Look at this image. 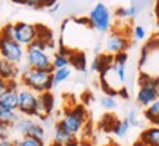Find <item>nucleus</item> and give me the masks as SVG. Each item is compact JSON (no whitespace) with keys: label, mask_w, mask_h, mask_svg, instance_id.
Masks as SVG:
<instances>
[{"label":"nucleus","mask_w":159,"mask_h":146,"mask_svg":"<svg viewBox=\"0 0 159 146\" xmlns=\"http://www.w3.org/2000/svg\"><path fill=\"white\" fill-rule=\"evenodd\" d=\"M118 96H119V97H122V99H128V97H130V93H128V89L122 86L121 89H118Z\"/></svg>","instance_id":"obj_34"},{"label":"nucleus","mask_w":159,"mask_h":146,"mask_svg":"<svg viewBox=\"0 0 159 146\" xmlns=\"http://www.w3.org/2000/svg\"><path fill=\"white\" fill-rule=\"evenodd\" d=\"M52 67H53V69L69 67V53L56 52L55 55H52Z\"/></svg>","instance_id":"obj_18"},{"label":"nucleus","mask_w":159,"mask_h":146,"mask_svg":"<svg viewBox=\"0 0 159 146\" xmlns=\"http://www.w3.org/2000/svg\"><path fill=\"white\" fill-rule=\"evenodd\" d=\"M15 146H46L44 140L41 139H35V137H30V136H22L15 140Z\"/></svg>","instance_id":"obj_23"},{"label":"nucleus","mask_w":159,"mask_h":146,"mask_svg":"<svg viewBox=\"0 0 159 146\" xmlns=\"http://www.w3.org/2000/svg\"><path fill=\"white\" fill-rule=\"evenodd\" d=\"M25 62H27L28 68L53 73L52 55L49 53V50H44V49H40V47L30 45L27 47V50H25Z\"/></svg>","instance_id":"obj_5"},{"label":"nucleus","mask_w":159,"mask_h":146,"mask_svg":"<svg viewBox=\"0 0 159 146\" xmlns=\"http://www.w3.org/2000/svg\"><path fill=\"white\" fill-rule=\"evenodd\" d=\"M44 2H46V7H52L55 3H57V0H44Z\"/></svg>","instance_id":"obj_41"},{"label":"nucleus","mask_w":159,"mask_h":146,"mask_svg":"<svg viewBox=\"0 0 159 146\" xmlns=\"http://www.w3.org/2000/svg\"><path fill=\"white\" fill-rule=\"evenodd\" d=\"M156 125H159V120H158V123H156Z\"/></svg>","instance_id":"obj_47"},{"label":"nucleus","mask_w":159,"mask_h":146,"mask_svg":"<svg viewBox=\"0 0 159 146\" xmlns=\"http://www.w3.org/2000/svg\"><path fill=\"white\" fill-rule=\"evenodd\" d=\"M127 121L130 123L131 127H137V125H139V115H137V112L134 111V109H131L130 112H128V115H127Z\"/></svg>","instance_id":"obj_30"},{"label":"nucleus","mask_w":159,"mask_h":146,"mask_svg":"<svg viewBox=\"0 0 159 146\" xmlns=\"http://www.w3.org/2000/svg\"><path fill=\"white\" fill-rule=\"evenodd\" d=\"M72 139H75V137H72L68 131H65V130H63L59 124H56V125H55V130H53V142H55V143L65 145V143L71 142Z\"/></svg>","instance_id":"obj_20"},{"label":"nucleus","mask_w":159,"mask_h":146,"mask_svg":"<svg viewBox=\"0 0 159 146\" xmlns=\"http://www.w3.org/2000/svg\"><path fill=\"white\" fill-rule=\"evenodd\" d=\"M0 58H3L15 65H19L25 59V49L13 39L0 35Z\"/></svg>","instance_id":"obj_6"},{"label":"nucleus","mask_w":159,"mask_h":146,"mask_svg":"<svg viewBox=\"0 0 159 146\" xmlns=\"http://www.w3.org/2000/svg\"><path fill=\"white\" fill-rule=\"evenodd\" d=\"M105 46H106V50L109 53L116 55V53H121V52H127V49L130 47V40L124 33L114 31V33H111L108 35Z\"/></svg>","instance_id":"obj_10"},{"label":"nucleus","mask_w":159,"mask_h":146,"mask_svg":"<svg viewBox=\"0 0 159 146\" xmlns=\"http://www.w3.org/2000/svg\"><path fill=\"white\" fill-rule=\"evenodd\" d=\"M78 146H94V145L89 139H78Z\"/></svg>","instance_id":"obj_36"},{"label":"nucleus","mask_w":159,"mask_h":146,"mask_svg":"<svg viewBox=\"0 0 159 146\" xmlns=\"http://www.w3.org/2000/svg\"><path fill=\"white\" fill-rule=\"evenodd\" d=\"M62 146H78V139H72L71 142H68V143H65Z\"/></svg>","instance_id":"obj_40"},{"label":"nucleus","mask_w":159,"mask_h":146,"mask_svg":"<svg viewBox=\"0 0 159 146\" xmlns=\"http://www.w3.org/2000/svg\"><path fill=\"white\" fill-rule=\"evenodd\" d=\"M148 56H149V49L146 47V46H144V47H143V50H142V56H140V62H139V64H140V67H143V65H144V62H146Z\"/></svg>","instance_id":"obj_33"},{"label":"nucleus","mask_w":159,"mask_h":146,"mask_svg":"<svg viewBox=\"0 0 159 146\" xmlns=\"http://www.w3.org/2000/svg\"><path fill=\"white\" fill-rule=\"evenodd\" d=\"M156 99H159V78L142 73L139 77V90L136 95V102L140 106L148 108Z\"/></svg>","instance_id":"obj_3"},{"label":"nucleus","mask_w":159,"mask_h":146,"mask_svg":"<svg viewBox=\"0 0 159 146\" xmlns=\"http://www.w3.org/2000/svg\"><path fill=\"white\" fill-rule=\"evenodd\" d=\"M137 9L136 6H128V7H118L115 11V15L119 18V19H125V18H133L137 15Z\"/></svg>","instance_id":"obj_24"},{"label":"nucleus","mask_w":159,"mask_h":146,"mask_svg":"<svg viewBox=\"0 0 159 146\" xmlns=\"http://www.w3.org/2000/svg\"><path fill=\"white\" fill-rule=\"evenodd\" d=\"M0 146H15V140H12V139H5V140H0Z\"/></svg>","instance_id":"obj_37"},{"label":"nucleus","mask_w":159,"mask_h":146,"mask_svg":"<svg viewBox=\"0 0 159 146\" xmlns=\"http://www.w3.org/2000/svg\"><path fill=\"white\" fill-rule=\"evenodd\" d=\"M18 120H19V112H18V111L0 108V123L2 124H6V125H9V127H13Z\"/></svg>","instance_id":"obj_16"},{"label":"nucleus","mask_w":159,"mask_h":146,"mask_svg":"<svg viewBox=\"0 0 159 146\" xmlns=\"http://www.w3.org/2000/svg\"><path fill=\"white\" fill-rule=\"evenodd\" d=\"M11 131H12V127H9V125H6V124L0 123V140L11 139Z\"/></svg>","instance_id":"obj_29"},{"label":"nucleus","mask_w":159,"mask_h":146,"mask_svg":"<svg viewBox=\"0 0 159 146\" xmlns=\"http://www.w3.org/2000/svg\"><path fill=\"white\" fill-rule=\"evenodd\" d=\"M144 118L148 120L149 123L156 125L159 120V99H156L153 103H150L148 108H144Z\"/></svg>","instance_id":"obj_17"},{"label":"nucleus","mask_w":159,"mask_h":146,"mask_svg":"<svg viewBox=\"0 0 159 146\" xmlns=\"http://www.w3.org/2000/svg\"><path fill=\"white\" fill-rule=\"evenodd\" d=\"M18 81H7V87L0 93V108L18 109Z\"/></svg>","instance_id":"obj_11"},{"label":"nucleus","mask_w":159,"mask_h":146,"mask_svg":"<svg viewBox=\"0 0 159 146\" xmlns=\"http://www.w3.org/2000/svg\"><path fill=\"white\" fill-rule=\"evenodd\" d=\"M59 125L62 127L65 131H68L69 134L78 139L77 136H83L84 134V130L89 124V114L83 105H74L72 108L65 109Z\"/></svg>","instance_id":"obj_2"},{"label":"nucleus","mask_w":159,"mask_h":146,"mask_svg":"<svg viewBox=\"0 0 159 146\" xmlns=\"http://www.w3.org/2000/svg\"><path fill=\"white\" fill-rule=\"evenodd\" d=\"M146 47H148L149 50H150V49H156V47H159V39H152L148 45H146Z\"/></svg>","instance_id":"obj_35"},{"label":"nucleus","mask_w":159,"mask_h":146,"mask_svg":"<svg viewBox=\"0 0 159 146\" xmlns=\"http://www.w3.org/2000/svg\"><path fill=\"white\" fill-rule=\"evenodd\" d=\"M12 130H15L18 134H21V136H30V137L41 139V140H44V137H46L44 127L39 121H34L33 118H28V117L19 118L16 123H15V125L12 127Z\"/></svg>","instance_id":"obj_7"},{"label":"nucleus","mask_w":159,"mask_h":146,"mask_svg":"<svg viewBox=\"0 0 159 146\" xmlns=\"http://www.w3.org/2000/svg\"><path fill=\"white\" fill-rule=\"evenodd\" d=\"M57 11H59V3H55L52 7H49V12H50V13H56Z\"/></svg>","instance_id":"obj_39"},{"label":"nucleus","mask_w":159,"mask_h":146,"mask_svg":"<svg viewBox=\"0 0 159 146\" xmlns=\"http://www.w3.org/2000/svg\"><path fill=\"white\" fill-rule=\"evenodd\" d=\"M156 16L159 19V0H156Z\"/></svg>","instance_id":"obj_42"},{"label":"nucleus","mask_w":159,"mask_h":146,"mask_svg":"<svg viewBox=\"0 0 159 146\" xmlns=\"http://www.w3.org/2000/svg\"><path fill=\"white\" fill-rule=\"evenodd\" d=\"M15 31H13V40L19 43L24 47H28L34 40L39 37V28L34 24L28 22H15L13 24Z\"/></svg>","instance_id":"obj_9"},{"label":"nucleus","mask_w":159,"mask_h":146,"mask_svg":"<svg viewBox=\"0 0 159 146\" xmlns=\"http://www.w3.org/2000/svg\"><path fill=\"white\" fill-rule=\"evenodd\" d=\"M0 77L6 81H18V78L21 77V69L18 65L0 58Z\"/></svg>","instance_id":"obj_13"},{"label":"nucleus","mask_w":159,"mask_h":146,"mask_svg":"<svg viewBox=\"0 0 159 146\" xmlns=\"http://www.w3.org/2000/svg\"><path fill=\"white\" fill-rule=\"evenodd\" d=\"M13 31H15L13 24H6L5 27L2 28V31H0V35L7 37V39H13Z\"/></svg>","instance_id":"obj_28"},{"label":"nucleus","mask_w":159,"mask_h":146,"mask_svg":"<svg viewBox=\"0 0 159 146\" xmlns=\"http://www.w3.org/2000/svg\"><path fill=\"white\" fill-rule=\"evenodd\" d=\"M13 3H16V5H24V0H12Z\"/></svg>","instance_id":"obj_44"},{"label":"nucleus","mask_w":159,"mask_h":146,"mask_svg":"<svg viewBox=\"0 0 159 146\" xmlns=\"http://www.w3.org/2000/svg\"><path fill=\"white\" fill-rule=\"evenodd\" d=\"M111 71L116 75V78L121 84H124L127 81V65L125 64H118V62H112Z\"/></svg>","instance_id":"obj_22"},{"label":"nucleus","mask_w":159,"mask_h":146,"mask_svg":"<svg viewBox=\"0 0 159 146\" xmlns=\"http://www.w3.org/2000/svg\"><path fill=\"white\" fill-rule=\"evenodd\" d=\"M140 142L146 146H159V125H152L143 130Z\"/></svg>","instance_id":"obj_14"},{"label":"nucleus","mask_w":159,"mask_h":146,"mask_svg":"<svg viewBox=\"0 0 159 146\" xmlns=\"http://www.w3.org/2000/svg\"><path fill=\"white\" fill-rule=\"evenodd\" d=\"M130 129H131V125H130V123L127 121V118H125V120H115L111 131H112L115 136H118V137H125V136L128 134Z\"/></svg>","instance_id":"obj_19"},{"label":"nucleus","mask_w":159,"mask_h":146,"mask_svg":"<svg viewBox=\"0 0 159 146\" xmlns=\"http://www.w3.org/2000/svg\"><path fill=\"white\" fill-rule=\"evenodd\" d=\"M19 80H21V84L25 89L33 90L37 95L52 92L53 87H55L50 71L33 69V68H28V65L21 69V78Z\"/></svg>","instance_id":"obj_1"},{"label":"nucleus","mask_w":159,"mask_h":146,"mask_svg":"<svg viewBox=\"0 0 159 146\" xmlns=\"http://www.w3.org/2000/svg\"><path fill=\"white\" fill-rule=\"evenodd\" d=\"M114 62H118V64H125L128 62V53L127 52H121V53H116L114 55Z\"/></svg>","instance_id":"obj_31"},{"label":"nucleus","mask_w":159,"mask_h":146,"mask_svg":"<svg viewBox=\"0 0 159 146\" xmlns=\"http://www.w3.org/2000/svg\"><path fill=\"white\" fill-rule=\"evenodd\" d=\"M24 5L31 9H43L46 7V2L44 0H24Z\"/></svg>","instance_id":"obj_26"},{"label":"nucleus","mask_w":159,"mask_h":146,"mask_svg":"<svg viewBox=\"0 0 159 146\" xmlns=\"http://www.w3.org/2000/svg\"><path fill=\"white\" fill-rule=\"evenodd\" d=\"M69 77H71V68L69 67L53 69V73H52V78H53V84L55 86H59V84H62V83H65Z\"/></svg>","instance_id":"obj_21"},{"label":"nucleus","mask_w":159,"mask_h":146,"mask_svg":"<svg viewBox=\"0 0 159 146\" xmlns=\"http://www.w3.org/2000/svg\"><path fill=\"white\" fill-rule=\"evenodd\" d=\"M71 65L75 69L84 73L85 69H87V58H85V55L83 52H71L69 53V67Z\"/></svg>","instance_id":"obj_15"},{"label":"nucleus","mask_w":159,"mask_h":146,"mask_svg":"<svg viewBox=\"0 0 159 146\" xmlns=\"http://www.w3.org/2000/svg\"><path fill=\"white\" fill-rule=\"evenodd\" d=\"M6 87H7V81H6L5 78H2V77H0V93H2L3 90H6Z\"/></svg>","instance_id":"obj_38"},{"label":"nucleus","mask_w":159,"mask_h":146,"mask_svg":"<svg viewBox=\"0 0 159 146\" xmlns=\"http://www.w3.org/2000/svg\"><path fill=\"white\" fill-rule=\"evenodd\" d=\"M90 68H91V71H97V73H99V69H100V58H99V55L93 59Z\"/></svg>","instance_id":"obj_32"},{"label":"nucleus","mask_w":159,"mask_h":146,"mask_svg":"<svg viewBox=\"0 0 159 146\" xmlns=\"http://www.w3.org/2000/svg\"><path fill=\"white\" fill-rule=\"evenodd\" d=\"M49 146H62V145H59V143H55V142H52Z\"/></svg>","instance_id":"obj_45"},{"label":"nucleus","mask_w":159,"mask_h":146,"mask_svg":"<svg viewBox=\"0 0 159 146\" xmlns=\"http://www.w3.org/2000/svg\"><path fill=\"white\" fill-rule=\"evenodd\" d=\"M100 103H102V106L105 108V109H108V111H114V109L118 108V102H116V99L112 97V96H105Z\"/></svg>","instance_id":"obj_25"},{"label":"nucleus","mask_w":159,"mask_h":146,"mask_svg":"<svg viewBox=\"0 0 159 146\" xmlns=\"http://www.w3.org/2000/svg\"><path fill=\"white\" fill-rule=\"evenodd\" d=\"M133 37H134V40H144V37H146V30H144V27L136 25V27L133 28Z\"/></svg>","instance_id":"obj_27"},{"label":"nucleus","mask_w":159,"mask_h":146,"mask_svg":"<svg viewBox=\"0 0 159 146\" xmlns=\"http://www.w3.org/2000/svg\"><path fill=\"white\" fill-rule=\"evenodd\" d=\"M55 109V96L52 95V92H46L39 95V101H37V111H35V117L40 120H46Z\"/></svg>","instance_id":"obj_12"},{"label":"nucleus","mask_w":159,"mask_h":146,"mask_svg":"<svg viewBox=\"0 0 159 146\" xmlns=\"http://www.w3.org/2000/svg\"><path fill=\"white\" fill-rule=\"evenodd\" d=\"M89 27L94 28L96 31H100V33H106V31L111 30V27H112V15H111L109 7L105 3L99 2L90 11Z\"/></svg>","instance_id":"obj_4"},{"label":"nucleus","mask_w":159,"mask_h":146,"mask_svg":"<svg viewBox=\"0 0 159 146\" xmlns=\"http://www.w3.org/2000/svg\"><path fill=\"white\" fill-rule=\"evenodd\" d=\"M133 146H146V145H144V143H142V142H140V140H137V142H136V143H134V145H133Z\"/></svg>","instance_id":"obj_43"},{"label":"nucleus","mask_w":159,"mask_h":146,"mask_svg":"<svg viewBox=\"0 0 159 146\" xmlns=\"http://www.w3.org/2000/svg\"><path fill=\"white\" fill-rule=\"evenodd\" d=\"M37 101H39V95L34 93L33 90L22 87L18 90V112L22 114L24 117L33 118L35 117V111H37Z\"/></svg>","instance_id":"obj_8"},{"label":"nucleus","mask_w":159,"mask_h":146,"mask_svg":"<svg viewBox=\"0 0 159 146\" xmlns=\"http://www.w3.org/2000/svg\"><path fill=\"white\" fill-rule=\"evenodd\" d=\"M102 146H118L116 143H109V145H102Z\"/></svg>","instance_id":"obj_46"}]
</instances>
